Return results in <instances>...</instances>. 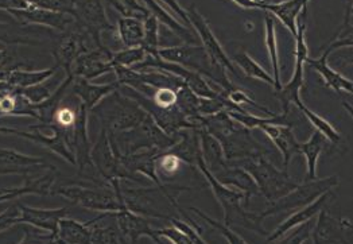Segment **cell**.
<instances>
[{
  "mask_svg": "<svg viewBox=\"0 0 353 244\" xmlns=\"http://www.w3.org/2000/svg\"><path fill=\"white\" fill-rule=\"evenodd\" d=\"M148 57V52L142 48H124L112 53V65L134 69L137 65L145 61Z\"/></svg>",
  "mask_w": 353,
  "mask_h": 244,
  "instance_id": "obj_34",
  "label": "cell"
},
{
  "mask_svg": "<svg viewBox=\"0 0 353 244\" xmlns=\"http://www.w3.org/2000/svg\"><path fill=\"white\" fill-rule=\"evenodd\" d=\"M296 107H298L299 111L309 119V122L312 123V124L317 128V131L321 132L330 143L339 145V142L341 141V136H340V134L337 132V130H334V128L330 125V123L327 122V121H325L324 118L319 116L317 114H314L313 111H310L302 101H299V103L296 104Z\"/></svg>",
  "mask_w": 353,
  "mask_h": 244,
  "instance_id": "obj_32",
  "label": "cell"
},
{
  "mask_svg": "<svg viewBox=\"0 0 353 244\" xmlns=\"http://www.w3.org/2000/svg\"><path fill=\"white\" fill-rule=\"evenodd\" d=\"M57 239L66 244H92V228L87 223L73 218H62L59 221Z\"/></svg>",
  "mask_w": 353,
  "mask_h": 244,
  "instance_id": "obj_27",
  "label": "cell"
},
{
  "mask_svg": "<svg viewBox=\"0 0 353 244\" xmlns=\"http://www.w3.org/2000/svg\"><path fill=\"white\" fill-rule=\"evenodd\" d=\"M145 25V39L142 48L151 56H158L159 48V22L155 17L148 15L143 21Z\"/></svg>",
  "mask_w": 353,
  "mask_h": 244,
  "instance_id": "obj_35",
  "label": "cell"
},
{
  "mask_svg": "<svg viewBox=\"0 0 353 244\" xmlns=\"http://www.w3.org/2000/svg\"><path fill=\"white\" fill-rule=\"evenodd\" d=\"M235 61L237 62V65L240 66V69L251 79H256V80H262L270 85H274L275 87V81L274 79L265 72V69L258 63L256 61H254L247 53L244 52H240L235 54Z\"/></svg>",
  "mask_w": 353,
  "mask_h": 244,
  "instance_id": "obj_33",
  "label": "cell"
},
{
  "mask_svg": "<svg viewBox=\"0 0 353 244\" xmlns=\"http://www.w3.org/2000/svg\"><path fill=\"white\" fill-rule=\"evenodd\" d=\"M159 1L163 3V4H166V6L176 14V17L186 25V28L193 29L192 25H190V22H189V18H188L186 8H183V7L178 3V0H159Z\"/></svg>",
  "mask_w": 353,
  "mask_h": 244,
  "instance_id": "obj_44",
  "label": "cell"
},
{
  "mask_svg": "<svg viewBox=\"0 0 353 244\" xmlns=\"http://www.w3.org/2000/svg\"><path fill=\"white\" fill-rule=\"evenodd\" d=\"M326 146V138L321 132L316 131L313 136L305 142L299 143V153L303 154L307 161V181L317 180V161L320 154Z\"/></svg>",
  "mask_w": 353,
  "mask_h": 244,
  "instance_id": "obj_29",
  "label": "cell"
},
{
  "mask_svg": "<svg viewBox=\"0 0 353 244\" xmlns=\"http://www.w3.org/2000/svg\"><path fill=\"white\" fill-rule=\"evenodd\" d=\"M119 41L124 48H138L143 45L145 25L135 17H120L117 23Z\"/></svg>",
  "mask_w": 353,
  "mask_h": 244,
  "instance_id": "obj_25",
  "label": "cell"
},
{
  "mask_svg": "<svg viewBox=\"0 0 353 244\" xmlns=\"http://www.w3.org/2000/svg\"><path fill=\"white\" fill-rule=\"evenodd\" d=\"M350 46H353V26L351 25V22L345 21L343 29L339 32V35L336 37V39L327 46V49H326L325 52H327V53L330 54V53L334 52L336 49H340V48H350Z\"/></svg>",
  "mask_w": 353,
  "mask_h": 244,
  "instance_id": "obj_41",
  "label": "cell"
},
{
  "mask_svg": "<svg viewBox=\"0 0 353 244\" xmlns=\"http://www.w3.org/2000/svg\"><path fill=\"white\" fill-rule=\"evenodd\" d=\"M77 25L84 29L99 48H103V34L114 30L111 25L104 0H73V12Z\"/></svg>",
  "mask_w": 353,
  "mask_h": 244,
  "instance_id": "obj_5",
  "label": "cell"
},
{
  "mask_svg": "<svg viewBox=\"0 0 353 244\" xmlns=\"http://www.w3.org/2000/svg\"><path fill=\"white\" fill-rule=\"evenodd\" d=\"M117 108L110 114V125L114 131L127 132L141 127L148 116V112L135 101L124 97H119Z\"/></svg>",
  "mask_w": 353,
  "mask_h": 244,
  "instance_id": "obj_14",
  "label": "cell"
},
{
  "mask_svg": "<svg viewBox=\"0 0 353 244\" xmlns=\"http://www.w3.org/2000/svg\"><path fill=\"white\" fill-rule=\"evenodd\" d=\"M313 231H314V228H313V223L310 220L305 224L298 225V230H295L293 234H290V235L285 234L275 242L267 244H303L313 236Z\"/></svg>",
  "mask_w": 353,
  "mask_h": 244,
  "instance_id": "obj_38",
  "label": "cell"
},
{
  "mask_svg": "<svg viewBox=\"0 0 353 244\" xmlns=\"http://www.w3.org/2000/svg\"><path fill=\"white\" fill-rule=\"evenodd\" d=\"M330 197H332V190L324 193L321 197H319V199H317L314 203H312L310 205H307V207L299 210L298 212H295L294 214H292V216H290L289 218H286L271 235H268L267 243L275 242L276 239H279L281 236H283V235L288 234L289 231L294 230L295 227L310 221L316 214H320V212L324 210L325 204L329 201Z\"/></svg>",
  "mask_w": 353,
  "mask_h": 244,
  "instance_id": "obj_20",
  "label": "cell"
},
{
  "mask_svg": "<svg viewBox=\"0 0 353 244\" xmlns=\"http://www.w3.org/2000/svg\"><path fill=\"white\" fill-rule=\"evenodd\" d=\"M199 169L201 170V173L205 176L206 181L210 185V189L213 192V194L216 196L217 201L220 203V205L224 210V220H225V225H239L243 228H247L250 231L258 232L263 236H267L268 234L265 232L263 228V216L262 214H255V212H250L245 211L244 207L248 205L247 197L243 192L234 189L231 186L223 185L220 183L214 174L206 167L205 161L203 158V154L197 155V161H196Z\"/></svg>",
  "mask_w": 353,
  "mask_h": 244,
  "instance_id": "obj_1",
  "label": "cell"
},
{
  "mask_svg": "<svg viewBox=\"0 0 353 244\" xmlns=\"http://www.w3.org/2000/svg\"><path fill=\"white\" fill-rule=\"evenodd\" d=\"M348 7H347V14H345V21L351 22L353 19V0H347Z\"/></svg>",
  "mask_w": 353,
  "mask_h": 244,
  "instance_id": "obj_48",
  "label": "cell"
},
{
  "mask_svg": "<svg viewBox=\"0 0 353 244\" xmlns=\"http://www.w3.org/2000/svg\"><path fill=\"white\" fill-rule=\"evenodd\" d=\"M10 189H0V194H4V193H7Z\"/></svg>",
  "mask_w": 353,
  "mask_h": 244,
  "instance_id": "obj_53",
  "label": "cell"
},
{
  "mask_svg": "<svg viewBox=\"0 0 353 244\" xmlns=\"http://www.w3.org/2000/svg\"><path fill=\"white\" fill-rule=\"evenodd\" d=\"M337 185H339L337 176H332L325 180L317 179L313 181H307L303 185H298L289 194L271 203V205L262 212V216L267 217L271 214L288 212V211H299L310 205L312 203H314L319 197H321L324 193L332 190Z\"/></svg>",
  "mask_w": 353,
  "mask_h": 244,
  "instance_id": "obj_4",
  "label": "cell"
},
{
  "mask_svg": "<svg viewBox=\"0 0 353 244\" xmlns=\"http://www.w3.org/2000/svg\"><path fill=\"white\" fill-rule=\"evenodd\" d=\"M114 72L112 52L107 48H96L81 54L72 66V74L74 77L94 80L103 74Z\"/></svg>",
  "mask_w": 353,
  "mask_h": 244,
  "instance_id": "obj_10",
  "label": "cell"
},
{
  "mask_svg": "<svg viewBox=\"0 0 353 244\" xmlns=\"http://www.w3.org/2000/svg\"><path fill=\"white\" fill-rule=\"evenodd\" d=\"M21 207V217H19V225H31L34 228H38L41 231L53 234L57 236L59 232V221L65 217H68L69 210L68 208H54V210H46V208H32L19 203Z\"/></svg>",
  "mask_w": 353,
  "mask_h": 244,
  "instance_id": "obj_11",
  "label": "cell"
},
{
  "mask_svg": "<svg viewBox=\"0 0 353 244\" xmlns=\"http://www.w3.org/2000/svg\"><path fill=\"white\" fill-rule=\"evenodd\" d=\"M265 22V45L268 49V56L271 59V65L274 69V81L275 90L279 91L281 87V74H279V59H278V48H276V35H275V23L274 19L267 15Z\"/></svg>",
  "mask_w": 353,
  "mask_h": 244,
  "instance_id": "obj_31",
  "label": "cell"
},
{
  "mask_svg": "<svg viewBox=\"0 0 353 244\" xmlns=\"http://www.w3.org/2000/svg\"><path fill=\"white\" fill-rule=\"evenodd\" d=\"M92 244H130L119 230L115 212H104L88 221Z\"/></svg>",
  "mask_w": 353,
  "mask_h": 244,
  "instance_id": "obj_19",
  "label": "cell"
},
{
  "mask_svg": "<svg viewBox=\"0 0 353 244\" xmlns=\"http://www.w3.org/2000/svg\"><path fill=\"white\" fill-rule=\"evenodd\" d=\"M42 167L48 166L38 156L18 153L11 149H0V176H28Z\"/></svg>",
  "mask_w": 353,
  "mask_h": 244,
  "instance_id": "obj_15",
  "label": "cell"
},
{
  "mask_svg": "<svg viewBox=\"0 0 353 244\" xmlns=\"http://www.w3.org/2000/svg\"><path fill=\"white\" fill-rule=\"evenodd\" d=\"M200 136H201V154L203 158L205 161L206 167L214 169L216 167V174L219 172H221L223 169H225L224 166V152L223 148L220 145V142L203 127V130L200 131Z\"/></svg>",
  "mask_w": 353,
  "mask_h": 244,
  "instance_id": "obj_28",
  "label": "cell"
},
{
  "mask_svg": "<svg viewBox=\"0 0 353 244\" xmlns=\"http://www.w3.org/2000/svg\"><path fill=\"white\" fill-rule=\"evenodd\" d=\"M54 76L41 84H37V85L30 87L26 90H18V92L29 101L30 104L39 105V104L45 103L46 100H49L53 96V93L59 90V85L62 84L61 80H54Z\"/></svg>",
  "mask_w": 353,
  "mask_h": 244,
  "instance_id": "obj_30",
  "label": "cell"
},
{
  "mask_svg": "<svg viewBox=\"0 0 353 244\" xmlns=\"http://www.w3.org/2000/svg\"><path fill=\"white\" fill-rule=\"evenodd\" d=\"M216 179L223 185L231 186L234 189L236 187L237 190L243 192L247 197L248 204H250V197L252 194H259V189L254 181V179L243 167H240V169H237V167L227 169L225 167L216 174Z\"/></svg>",
  "mask_w": 353,
  "mask_h": 244,
  "instance_id": "obj_26",
  "label": "cell"
},
{
  "mask_svg": "<svg viewBox=\"0 0 353 244\" xmlns=\"http://www.w3.org/2000/svg\"><path fill=\"white\" fill-rule=\"evenodd\" d=\"M120 87L118 81L110 83L105 85H96L85 79L74 77L72 84V91L79 97V100L90 111L96 108L104 99L111 96Z\"/></svg>",
  "mask_w": 353,
  "mask_h": 244,
  "instance_id": "obj_18",
  "label": "cell"
},
{
  "mask_svg": "<svg viewBox=\"0 0 353 244\" xmlns=\"http://www.w3.org/2000/svg\"><path fill=\"white\" fill-rule=\"evenodd\" d=\"M327 57H329V53L324 52V54L321 57H319V59H309L307 57L305 62L309 66H312L316 72H319L323 76L325 83L337 93L347 92V93H352L353 94V81H351L347 77H344L339 72L333 70L332 68H329Z\"/></svg>",
  "mask_w": 353,
  "mask_h": 244,
  "instance_id": "obj_23",
  "label": "cell"
},
{
  "mask_svg": "<svg viewBox=\"0 0 353 244\" xmlns=\"http://www.w3.org/2000/svg\"><path fill=\"white\" fill-rule=\"evenodd\" d=\"M186 14H188V18H189V22H190L192 28L197 31V34H199L203 45H204V50L208 54L209 61L212 63L213 70H220V69L225 70L227 69L231 73L236 74L234 63L227 57L225 52L223 50V46L220 45V42L214 37L213 31L210 30L205 18L199 12L196 6L192 4L190 7H188Z\"/></svg>",
  "mask_w": 353,
  "mask_h": 244,
  "instance_id": "obj_7",
  "label": "cell"
},
{
  "mask_svg": "<svg viewBox=\"0 0 353 244\" xmlns=\"http://www.w3.org/2000/svg\"><path fill=\"white\" fill-rule=\"evenodd\" d=\"M56 181V170L52 167L45 176L29 180L22 187H11L7 193L0 194V203L19 199L26 194H41V196H52Z\"/></svg>",
  "mask_w": 353,
  "mask_h": 244,
  "instance_id": "obj_22",
  "label": "cell"
},
{
  "mask_svg": "<svg viewBox=\"0 0 353 244\" xmlns=\"http://www.w3.org/2000/svg\"><path fill=\"white\" fill-rule=\"evenodd\" d=\"M157 235L161 236L162 239L169 241V243L172 244H193L192 241L189 239V236L186 234H183L181 230H178L174 225L158 230Z\"/></svg>",
  "mask_w": 353,
  "mask_h": 244,
  "instance_id": "obj_43",
  "label": "cell"
},
{
  "mask_svg": "<svg viewBox=\"0 0 353 244\" xmlns=\"http://www.w3.org/2000/svg\"><path fill=\"white\" fill-rule=\"evenodd\" d=\"M30 3L26 0H0V11H11V10H25L29 8Z\"/></svg>",
  "mask_w": 353,
  "mask_h": 244,
  "instance_id": "obj_45",
  "label": "cell"
},
{
  "mask_svg": "<svg viewBox=\"0 0 353 244\" xmlns=\"http://www.w3.org/2000/svg\"><path fill=\"white\" fill-rule=\"evenodd\" d=\"M243 169L254 179L259 193L271 203L289 194L298 186V183L292 181L288 172L278 170L265 156L244 159Z\"/></svg>",
  "mask_w": 353,
  "mask_h": 244,
  "instance_id": "obj_2",
  "label": "cell"
},
{
  "mask_svg": "<svg viewBox=\"0 0 353 244\" xmlns=\"http://www.w3.org/2000/svg\"><path fill=\"white\" fill-rule=\"evenodd\" d=\"M61 196L72 203L80 205L88 211L97 212H118L125 208V205L119 200L118 194L111 187L104 186H81V185H69L53 187L52 196Z\"/></svg>",
  "mask_w": 353,
  "mask_h": 244,
  "instance_id": "obj_3",
  "label": "cell"
},
{
  "mask_svg": "<svg viewBox=\"0 0 353 244\" xmlns=\"http://www.w3.org/2000/svg\"><path fill=\"white\" fill-rule=\"evenodd\" d=\"M343 105H344V108H345V110H347V111H348V114H350V115H351V116H352V118H353L352 107H351V105H350V104H348V103H343Z\"/></svg>",
  "mask_w": 353,
  "mask_h": 244,
  "instance_id": "obj_50",
  "label": "cell"
},
{
  "mask_svg": "<svg viewBox=\"0 0 353 244\" xmlns=\"http://www.w3.org/2000/svg\"><path fill=\"white\" fill-rule=\"evenodd\" d=\"M118 221L119 230L130 244H137L141 238H151L152 241L157 238V231L152 230L150 217L135 214L127 207L115 212Z\"/></svg>",
  "mask_w": 353,
  "mask_h": 244,
  "instance_id": "obj_12",
  "label": "cell"
},
{
  "mask_svg": "<svg viewBox=\"0 0 353 244\" xmlns=\"http://www.w3.org/2000/svg\"><path fill=\"white\" fill-rule=\"evenodd\" d=\"M0 134L3 135H17V136H23L26 139H31L34 142H37V135L34 132H25L17 128H10V127H3L0 125Z\"/></svg>",
  "mask_w": 353,
  "mask_h": 244,
  "instance_id": "obj_46",
  "label": "cell"
},
{
  "mask_svg": "<svg viewBox=\"0 0 353 244\" xmlns=\"http://www.w3.org/2000/svg\"><path fill=\"white\" fill-rule=\"evenodd\" d=\"M261 130L271 138V141L278 146L285 159V172H288L290 159L294 154L299 153V142L295 139L292 127L278 125V124H259Z\"/></svg>",
  "mask_w": 353,
  "mask_h": 244,
  "instance_id": "obj_21",
  "label": "cell"
},
{
  "mask_svg": "<svg viewBox=\"0 0 353 244\" xmlns=\"http://www.w3.org/2000/svg\"><path fill=\"white\" fill-rule=\"evenodd\" d=\"M12 21L22 26H38L46 28L61 34L73 30L76 26V19L72 14L52 11L30 4L25 10H11L7 12Z\"/></svg>",
  "mask_w": 353,
  "mask_h": 244,
  "instance_id": "obj_6",
  "label": "cell"
},
{
  "mask_svg": "<svg viewBox=\"0 0 353 244\" xmlns=\"http://www.w3.org/2000/svg\"><path fill=\"white\" fill-rule=\"evenodd\" d=\"M353 230V224L343 218H334L325 210L320 212L319 223L313 231L314 244H334L344 242L345 231Z\"/></svg>",
  "mask_w": 353,
  "mask_h": 244,
  "instance_id": "obj_16",
  "label": "cell"
},
{
  "mask_svg": "<svg viewBox=\"0 0 353 244\" xmlns=\"http://www.w3.org/2000/svg\"><path fill=\"white\" fill-rule=\"evenodd\" d=\"M139 1L148 8L150 15L155 17L158 19V22H161L166 28H169L170 30L176 34V37H179L183 41L190 42V43L196 42V38L193 37V32L190 31V29L183 26L182 23H179L169 11H166L162 7V4L158 0H139Z\"/></svg>",
  "mask_w": 353,
  "mask_h": 244,
  "instance_id": "obj_24",
  "label": "cell"
},
{
  "mask_svg": "<svg viewBox=\"0 0 353 244\" xmlns=\"http://www.w3.org/2000/svg\"><path fill=\"white\" fill-rule=\"evenodd\" d=\"M19 217H21V207L19 203L10 205L7 210H4L0 214V234L12 230L14 227L19 225Z\"/></svg>",
  "mask_w": 353,
  "mask_h": 244,
  "instance_id": "obj_40",
  "label": "cell"
},
{
  "mask_svg": "<svg viewBox=\"0 0 353 244\" xmlns=\"http://www.w3.org/2000/svg\"><path fill=\"white\" fill-rule=\"evenodd\" d=\"M193 212L196 214H199L203 220H205L206 223L209 224V225H212L216 231H219L225 239H227V242L230 244H248L241 236H239L236 232H234L232 230H230V227L228 225H225V224H221V223H219V221H216V220H213V218H210L208 214H204V212H201L200 210H197V208H190Z\"/></svg>",
  "mask_w": 353,
  "mask_h": 244,
  "instance_id": "obj_39",
  "label": "cell"
},
{
  "mask_svg": "<svg viewBox=\"0 0 353 244\" xmlns=\"http://www.w3.org/2000/svg\"><path fill=\"white\" fill-rule=\"evenodd\" d=\"M158 56L165 61L172 62L194 70L200 74H205L206 77L213 80V74L208 65H212L204 48L200 46H173V48H161L158 50Z\"/></svg>",
  "mask_w": 353,
  "mask_h": 244,
  "instance_id": "obj_9",
  "label": "cell"
},
{
  "mask_svg": "<svg viewBox=\"0 0 353 244\" xmlns=\"http://www.w3.org/2000/svg\"><path fill=\"white\" fill-rule=\"evenodd\" d=\"M31 6L59 11V12H73V0H26Z\"/></svg>",
  "mask_w": 353,
  "mask_h": 244,
  "instance_id": "obj_42",
  "label": "cell"
},
{
  "mask_svg": "<svg viewBox=\"0 0 353 244\" xmlns=\"http://www.w3.org/2000/svg\"><path fill=\"white\" fill-rule=\"evenodd\" d=\"M8 90H11V87H10V85H7L6 83L0 81V96H1L3 93H6Z\"/></svg>",
  "mask_w": 353,
  "mask_h": 244,
  "instance_id": "obj_49",
  "label": "cell"
},
{
  "mask_svg": "<svg viewBox=\"0 0 353 244\" xmlns=\"http://www.w3.org/2000/svg\"><path fill=\"white\" fill-rule=\"evenodd\" d=\"M309 0H285L281 3H265V1H255L254 10H265L274 14L276 18L282 21V23L290 30L293 37H296L298 28L296 21L301 15V11L306 8Z\"/></svg>",
  "mask_w": 353,
  "mask_h": 244,
  "instance_id": "obj_17",
  "label": "cell"
},
{
  "mask_svg": "<svg viewBox=\"0 0 353 244\" xmlns=\"http://www.w3.org/2000/svg\"><path fill=\"white\" fill-rule=\"evenodd\" d=\"M296 28H298V34L295 37V66L294 73L292 77V81L281 88L279 91H276L278 99L282 101L283 105V112L290 110V105L294 103L295 105L301 101L299 97V92L301 88L303 87V63L306 61V59L309 57L307 53V45L305 41V23L301 19V15L296 21Z\"/></svg>",
  "mask_w": 353,
  "mask_h": 244,
  "instance_id": "obj_8",
  "label": "cell"
},
{
  "mask_svg": "<svg viewBox=\"0 0 353 244\" xmlns=\"http://www.w3.org/2000/svg\"><path fill=\"white\" fill-rule=\"evenodd\" d=\"M121 17H135L145 21L150 15L148 8L139 0H107Z\"/></svg>",
  "mask_w": 353,
  "mask_h": 244,
  "instance_id": "obj_36",
  "label": "cell"
},
{
  "mask_svg": "<svg viewBox=\"0 0 353 244\" xmlns=\"http://www.w3.org/2000/svg\"><path fill=\"white\" fill-rule=\"evenodd\" d=\"M345 65H353V56H351V57L345 61Z\"/></svg>",
  "mask_w": 353,
  "mask_h": 244,
  "instance_id": "obj_52",
  "label": "cell"
},
{
  "mask_svg": "<svg viewBox=\"0 0 353 244\" xmlns=\"http://www.w3.org/2000/svg\"><path fill=\"white\" fill-rule=\"evenodd\" d=\"M23 227V238L17 244H57L59 239L56 235L41 231L31 225H22Z\"/></svg>",
  "mask_w": 353,
  "mask_h": 244,
  "instance_id": "obj_37",
  "label": "cell"
},
{
  "mask_svg": "<svg viewBox=\"0 0 353 244\" xmlns=\"http://www.w3.org/2000/svg\"><path fill=\"white\" fill-rule=\"evenodd\" d=\"M12 60H14V57L11 56V53L7 49H0V69L12 66L11 65Z\"/></svg>",
  "mask_w": 353,
  "mask_h": 244,
  "instance_id": "obj_47",
  "label": "cell"
},
{
  "mask_svg": "<svg viewBox=\"0 0 353 244\" xmlns=\"http://www.w3.org/2000/svg\"><path fill=\"white\" fill-rule=\"evenodd\" d=\"M154 242H155V243H157V244H166V243H165V242H162V239H161V236H158V238H157V239H155V241H154Z\"/></svg>",
  "mask_w": 353,
  "mask_h": 244,
  "instance_id": "obj_51",
  "label": "cell"
},
{
  "mask_svg": "<svg viewBox=\"0 0 353 244\" xmlns=\"http://www.w3.org/2000/svg\"><path fill=\"white\" fill-rule=\"evenodd\" d=\"M50 29L38 28V26H22L14 21V23L0 22V43L8 46L18 45H29L38 46L43 42V39L38 37L48 38L52 34Z\"/></svg>",
  "mask_w": 353,
  "mask_h": 244,
  "instance_id": "obj_13",
  "label": "cell"
}]
</instances>
